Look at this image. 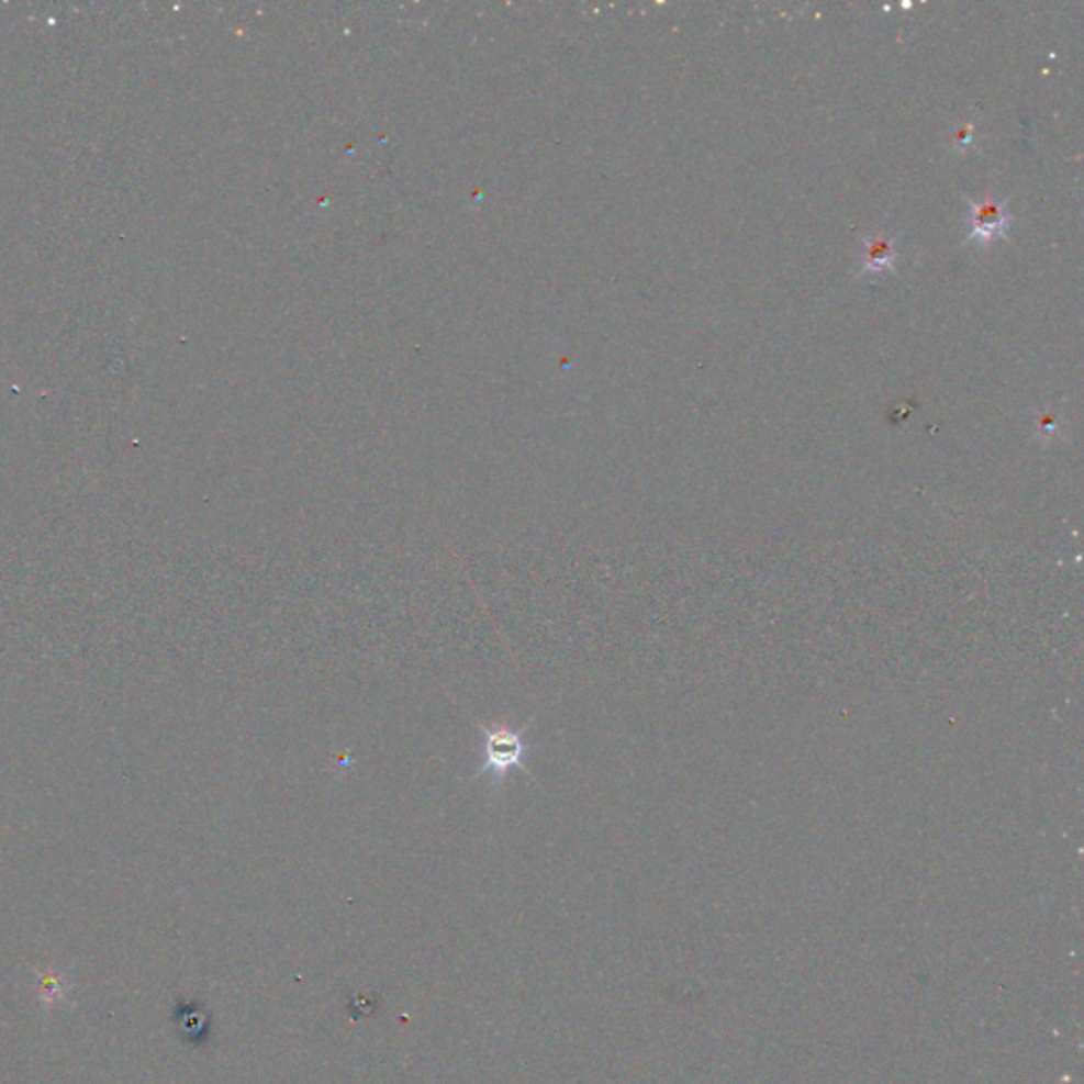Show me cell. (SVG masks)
I'll return each instance as SVG.
<instances>
[{"label": "cell", "instance_id": "6da1fadb", "mask_svg": "<svg viewBox=\"0 0 1084 1084\" xmlns=\"http://www.w3.org/2000/svg\"><path fill=\"white\" fill-rule=\"evenodd\" d=\"M526 729L511 727H481V771L490 773L496 782H502L515 769L526 771L528 741Z\"/></svg>", "mask_w": 1084, "mask_h": 1084}, {"label": "cell", "instance_id": "277c9868", "mask_svg": "<svg viewBox=\"0 0 1084 1084\" xmlns=\"http://www.w3.org/2000/svg\"><path fill=\"white\" fill-rule=\"evenodd\" d=\"M972 134H974L972 123H964V125L958 130L956 138H953V141H956V147L960 148V150H964V148L970 145V141H972Z\"/></svg>", "mask_w": 1084, "mask_h": 1084}, {"label": "cell", "instance_id": "7a4b0ae2", "mask_svg": "<svg viewBox=\"0 0 1084 1084\" xmlns=\"http://www.w3.org/2000/svg\"><path fill=\"white\" fill-rule=\"evenodd\" d=\"M1013 216L1008 205L996 200L994 195H985L979 202H970V242L990 244L999 237H1006L1010 230Z\"/></svg>", "mask_w": 1084, "mask_h": 1084}, {"label": "cell", "instance_id": "3957f363", "mask_svg": "<svg viewBox=\"0 0 1084 1084\" xmlns=\"http://www.w3.org/2000/svg\"><path fill=\"white\" fill-rule=\"evenodd\" d=\"M896 248L883 234L867 235L862 242V276L880 278L896 269Z\"/></svg>", "mask_w": 1084, "mask_h": 1084}]
</instances>
